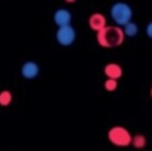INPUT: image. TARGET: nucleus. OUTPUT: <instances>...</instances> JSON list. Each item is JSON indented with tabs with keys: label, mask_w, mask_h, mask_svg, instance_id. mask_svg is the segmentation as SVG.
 Listing matches in <instances>:
<instances>
[{
	"label": "nucleus",
	"mask_w": 152,
	"mask_h": 151,
	"mask_svg": "<svg viewBox=\"0 0 152 151\" xmlns=\"http://www.w3.org/2000/svg\"><path fill=\"white\" fill-rule=\"evenodd\" d=\"M76 40V31L75 28L68 24V26H61L56 31V42L63 47H68V45L74 44Z\"/></svg>",
	"instance_id": "nucleus-4"
},
{
	"label": "nucleus",
	"mask_w": 152,
	"mask_h": 151,
	"mask_svg": "<svg viewBox=\"0 0 152 151\" xmlns=\"http://www.w3.org/2000/svg\"><path fill=\"white\" fill-rule=\"evenodd\" d=\"M104 74H105V76L111 78V79H119L123 75V70L116 63H108L104 67Z\"/></svg>",
	"instance_id": "nucleus-8"
},
{
	"label": "nucleus",
	"mask_w": 152,
	"mask_h": 151,
	"mask_svg": "<svg viewBox=\"0 0 152 151\" xmlns=\"http://www.w3.org/2000/svg\"><path fill=\"white\" fill-rule=\"evenodd\" d=\"M151 96H152V88H151Z\"/></svg>",
	"instance_id": "nucleus-15"
},
{
	"label": "nucleus",
	"mask_w": 152,
	"mask_h": 151,
	"mask_svg": "<svg viewBox=\"0 0 152 151\" xmlns=\"http://www.w3.org/2000/svg\"><path fill=\"white\" fill-rule=\"evenodd\" d=\"M12 103V92L11 91H1L0 92V106L5 107V106H10Z\"/></svg>",
	"instance_id": "nucleus-10"
},
{
	"label": "nucleus",
	"mask_w": 152,
	"mask_h": 151,
	"mask_svg": "<svg viewBox=\"0 0 152 151\" xmlns=\"http://www.w3.org/2000/svg\"><path fill=\"white\" fill-rule=\"evenodd\" d=\"M123 27H124L123 31H124V35H126V36L132 37V36H136V35H137L139 27H137V24L134 23V21H128V23L124 24Z\"/></svg>",
	"instance_id": "nucleus-9"
},
{
	"label": "nucleus",
	"mask_w": 152,
	"mask_h": 151,
	"mask_svg": "<svg viewBox=\"0 0 152 151\" xmlns=\"http://www.w3.org/2000/svg\"><path fill=\"white\" fill-rule=\"evenodd\" d=\"M88 24H89V27H91L92 31L99 32L100 29H103L105 26H107V20H105L104 15L96 12V13H92V15L89 16Z\"/></svg>",
	"instance_id": "nucleus-7"
},
{
	"label": "nucleus",
	"mask_w": 152,
	"mask_h": 151,
	"mask_svg": "<svg viewBox=\"0 0 152 151\" xmlns=\"http://www.w3.org/2000/svg\"><path fill=\"white\" fill-rule=\"evenodd\" d=\"M64 1H67V3H75L76 0H64Z\"/></svg>",
	"instance_id": "nucleus-14"
},
{
	"label": "nucleus",
	"mask_w": 152,
	"mask_h": 151,
	"mask_svg": "<svg viewBox=\"0 0 152 151\" xmlns=\"http://www.w3.org/2000/svg\"><path fill=\"white\" fill-rule=\"evenodd\" d=\"M108 139L112 144L119 147H127L131 144L132 136L127 128L121 127V126H115L108 131Z\"/></svg>",
	"instance_id": "nucleus-3"
},
{
	"label": "nucleus",
	"mask_w": 152,
	"mask_h": 151,
	"mask_svg": "<svg viewBox=\"0 0 152 151\" xmlns=\"http://www.w3.org/2000/svg\"><path fill=\"white\" fill-rule=\"evenodd\" d=\"M145 32H147L148 37H151V39H152V21H150V23H148L147 28H145Z\"/></svg>",
	"instance_id": "nucleus-13"
},
{
	"label": "nucleus",
	"mask_w": 152,
	"mask_h": 151,
	"mask_svg": "<svg viewBox=\"0 0 152 151\" xmlns=\"http://www.w3.org/2000/svg\"><path fill=\"white\" fill-rule=\"evenodd\" d=\"M124 31L118 26H105L96 35L97 43L104 48H113L124 42Z\"/></svg>",
	"instance_id": "nucleus-1"
},
{
	"label": "nucleus",
	"mask_w": 152,
	"mask_h": 151,
	"mask_svg": "<svg viewBox=\"0 0 152 151\" xmlns=\"http://www.w3.org/2000/svg\"><path fill=\"white\" fill-rule=\"evenodd\" d=\"M132 146L136 147V149H143V147H145V143H147V139H145L144 135H140V134H137V135L132 136Z\"/></svg>",
	"instance_id": "nucleus-11"
},
{
	"label": "nucleus",
	"mask_w": 152,
	"mask_h": 151,
	"mask_svg": "<svg viewBox=\"0 0 152 151\" xmlns=\"http://www.w3.org/2000/svg\"><path fill=\"white\" fill-rule=\"evenodd\" d=\"M111 18L118 26H124L132 19V8L127 3L118 1L111 7Z\"/></svg>",
	"instance_id": "nucleus-2"
},
{
	"label": "nucleus",
	"mask_w": 152,
	"mask_h": 151,
	"mask_svg": "<svg viewBox=\"0 0 152 151\" xmlns=\"http://www.w3.org/2000/svg\"><path fill=\"white\" fill-rule=\"evenodd\" d=\"M40 68H39V64L34 60H28V62H24L23 66L20 68V74L24 79L27 80H32L39 75Z\"/></svg>",
	"instance_id": "nucleus-5"
},
{
	"label": "nucleus",
	"mask_w": 152,
	"mask_h": 151,
	"mask_svg": "<svg viewBox=\"0 0 152 151\" xmlns=\"http://www.w3.org/2000/svg\"><path fill=\"white\" fill-rule=\"evenodd\" d=\"M104 88L107 91H115L116 88H118V79H111V78H108L104 82Z\"/></svg>",
	"instance_id": "nucleus-12"
},
{
	"label": "nucleus",
	"mask_w": 152,
	"mask_h": 151,
	"mask_svg": "<svg viewBox=\"0 0 152 151\" xmlns=\"http://www.w3.org/2000/svg\"><path fill=\"white\" fill-rule=\"evenodd\" d=\"M71 20H72V15L67 8H59L53 13V21L56 23L58 27L68 26V24H71Z\"/></svg>",
	"instance_id": "nucleus-6"
}]
</instances>
